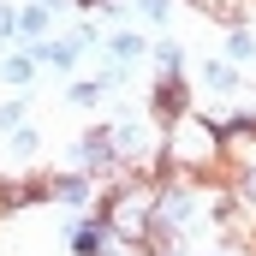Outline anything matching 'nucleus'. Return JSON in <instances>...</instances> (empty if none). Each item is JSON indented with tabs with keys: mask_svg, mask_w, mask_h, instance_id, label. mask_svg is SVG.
<instances>
[{
	"mask_svg": "<svg viewBox=\"0 0 256 256\" xmlns=\"http://www.w3.org/2000/svg\"><path fill=\"white\" fill-rule=\"evenodd\" d=\"M149 108H155V120H167V126H173V120H185L191 90H185L179 78H161V84H155V96H149Z\"/></svg>",
	"mask_w": 256,
	"mask_h": 256,
	"instance_id": "1",
	"label": "nucleus"
},
{
	"mask_svg": "<svg viewBox=\"0 0 256 256\" xmlns=\"http://www.w3.org/2000/svg\"><path fill=\"white\" fill-rule=\"evenodd\" d=\"M0 214H12V179H0Z\"/></svg>",
	"mask_w": 256,
	"mask_h": 256,
	"instance_id": "2",
	"label": "nucleus"
},
{
	"mask_svg": "<svg viewBox=\"0 0 256 256\" xmlns=\"http://www.w3.org/2000/svg\"><path fill=\"white\" fill-rule=\"evenodd\" d=\"M78 6H108V0H78Z\"/></svg>",
	"mask_w": 256,
	"mask_h": 256,
	"instance_id": "3",
	"label": "nucleus"
}]
</instances>
